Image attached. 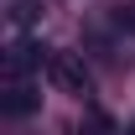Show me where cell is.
<instances>
[{"label": "cell", "mask_w": 135, "mask_h": 135, "mask_svg": "<svg viewBox=\"0 0 135 135\" xmlns=\"http://www.w3.org/2000/svg\"><path fill=\"white\" fill-rule=\"evenodd\" d=\"M5 21H11V31H36L42 26V0H11Z\"/></svg>", "instance_id": "cell-3"}, {"label": "cell", "mask_w": 135, "mask_h": 135, "mask_svg": "<svg viewBox=\"0 0 135 135\" xmlns=\"http://www.w3.org/2000/svg\"><path fill=\"white\" fill-rule=\"evenodd\" d=\"M47 78H52V88H62V94H78V99L88 94V68L78 62L73 52H47Z\"/></svg>", "instance_id": "cell-1"}, {"label": "cell", "mask_w": 135, "mask_h": 135, "mask_svg": "<svg viewBox=\"0 0 135 135\" xmlns=\"http://www.w3.org/2000/svg\"><path fill=\"white\" fill-rule=\"evenodd\" d=\"M125 135H135V125H130V130H125Z\"/></svg>", "instance_id": "cell-6"}, {"label": "cell", "mask_w": 135, "mask_h": 135, "mask_svg": "<svg viewBox=\"0 0 135 135\" xmlns=\"http://www.w3.org/2000/svg\"><path fill=\"white\" fill-rule=\"evenodd\" d=\"M31 109H36V88H31V78H5V114L21 119V114H31Z\"/></svg>", "instance_id": "cell-2"}, {"label": "cell", "mask_w": 135, "mask_h": 135, "mask_svg": "<svg viewBox=\"0 0 135 135\" xmlns=\"http://www.w3.org/2000/svg\"><path fill=\"white\" fill-rule=\"evenodd\" d=\"M83 135H109V119H104V114H94V119L83 125Z\"/></svg>", "instance_id": "cell-5"}, {"label": "cell", "mask_w": 135, "mask_h": 135, "mask_svg": "<svg viewBox=\"0 0 135 135\" xmlns=\"http://www.w3.org/2000/svg\"><path fill=\"white\" fill-rule=\"evenodd\" d=\"M114 26L119 31H135V0H119L114 5Z\"/></svg>", "instance_id": "cell-4"}]
</instances>
